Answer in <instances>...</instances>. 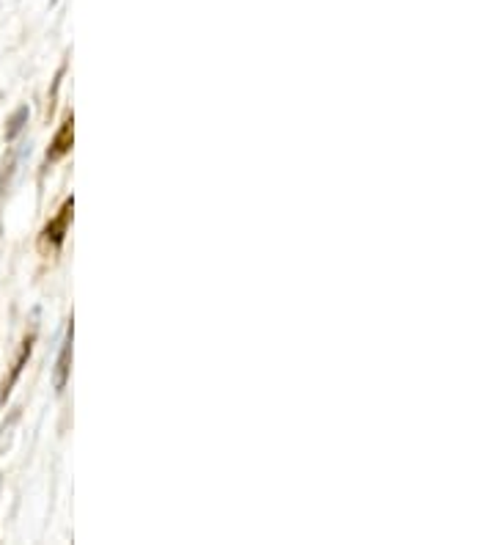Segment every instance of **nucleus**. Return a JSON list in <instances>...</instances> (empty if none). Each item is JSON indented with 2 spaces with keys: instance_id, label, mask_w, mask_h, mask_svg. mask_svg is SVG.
Instances as JSON below:
<instances>
[{
  "instance_id": "4",
  "label": "nucleus",
  "mask_w": 495,
  "mask_h": 545,
  "mask_svg": "<svg viewBox=\"0 0 495 545\" xmlns=\"http://www.w3.org/2000/svg\"><path fill=\"white\" fill-rule=\"evenodd\" d=\"M31 347H34V339H25V342H22V350H19V356H17L14 366H11V375H9V380L4 383V400H6V396L11 394V386L17 383V378H19V372H22L25 361H28V356H31Z\"/></svg>"
},
{
  "instance_id": "1",
  "label": "nucleus",
  "mask_w": 495,
  "mask_h": 545,
  "mask_svg": "<svg viewBox=\"0 0 495 545\" xmlns=\"http://www.w3.org/2000/svg\"><path fill=\"white\" fill-rule=\"evenodd\" d=\"M72 207H74V204H72V198H69V202L61 207L58 218H56V220H50V223H47V229H44L42 242L53 248V251H58L61 242H64V237H66V226H69V218H72Z\"/></svg>"
},
{
  "instance_id": "2",
  "label": "nucleus",
  "mask_w": 495,
  "mask_h": 545,
  "mask_svg": "<svg viewBox=\"0 0 495 545\" xmlns=\"http://www.w3.org/2000/svg\"><path fill=\"white\" fill-rule=\"evenodd\" d=\"M72 141H74V121H72V116L61 124V130L56 133V138H53V143H50V149H47V160H61L69 149H72Z\"/></svg>"
},
{
  "instance_id": "5",
  "label": "nucleus",
  "mask_w": 495,
  "mask_h": 545,
  "mask_svg": "<svg viewBox=\"0 0 495 545\" xmlns=\"http://www.w3.org/2000/svg\"><path fill=\"white\" fill-rule=\"evenodd\" d=\"M25 121H28V108H19L11 121H9V130H6V141H14L19 135V130L25 127Z\"/></svg>"
},
{
  "instance_id": "3",
  "label": "nucleus",
  "mask_w": 495,
  "mask_h": 545,
  "mask_svg": "<svg viewBox=\"0 0 495 545\" xmlns=\"http://www.w3.org/2000/svg\"><path fill=\"white\" fill-rule=\"evenodd\" d=\"M69 364H72V326L66 331L64 347H61V356H58V369H56V391H64L66 378H69Z\"/></svg>"
}]
</instances>
